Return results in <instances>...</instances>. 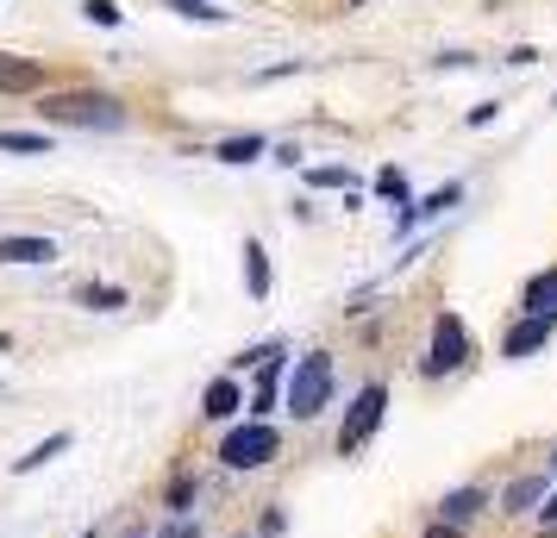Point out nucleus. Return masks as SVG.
I'll return each mask as SVG.
<instances>
[{"label":"nucleus","mask_w":557,"mask_h":538,"mask_svg":"<svg viewBox=\"0 0 557 538\" xmlns=\"http://www.w3.org/2000/svg\"><path fill=\"white\" fill-rule=\"evenodd\" d=\"M38 113H45V120H57V126H101V132L126 126L120 101H107V95H51Z\"/></svg>","instance_id":"f257e3e1"},{"label":"nucleus","mask_w":557,"mask_h":538,"mask_svg":"<svg viewBox=\"0 0 557 538\" xmlns=\"http://www.w3.org/2000/svg\"><path fill=\"white\" fill-rule=\"evenodd\" d=\"M332 401V358L326 351H313V358L295 363V383H288V408L295 420H313V413Z\"/></svg>","instance_id":"f03ea898"},{"label":"nucleus","mask_w":557,"mask_h":538,"mask_svg":"<svg viewBox=\"0 0 557 538\" xmlns=\"http://www.w3.org/2000/svg\"><path fill=\"white\" fill-rule=\"evenodd\" d=\"M382 408H388V388H382V383H370V388H363V395L351 401V413H345V426H338V451H345V458L370 445V433L382 426Z\"/></svg>","instance_id":"7ed1b4c3"},{"label":"nucleus","mask_w":557,"mask_h":538,"mask_svg":"<svg viewBox=\"0 0 557 538\" xmlns=\"http://www.w3.org/2000/svg\"><path fill=\"white\" fill-rule=\"evenodd\" d=\"M276 426H263V420H257V426H238V433L226 438V445H220V458L232 463V470H257V463H270L276 458Z\"/></svg>","instance_id":"20e7f679"},{"label":"nucleus","mask_w":557,"mask_h":538,"mask_svg":"<svg viewBox=\"0 0 557 538\" xmlns=\"http://www.w3.org/2000/svg\"><path fill=\"white\" fill-rule=\"evenodd\" d=\"M470 358V338H463V320H438L432 326V358H426V376H445V370H457V363Z\"/></svg>","instance_id":"39448f33"},{"label":"nucleus","mask_w":557,"mask_h":538,"mask_svg":"<svg viewBox=\"0 0 557 538\" xmlns=\"http://www.w3.org/2000/svg\"><path fill=\"white\" fill-rule=\"evenodd\" d=\"M545 345H552V320H520V326H513V333L502 338V351L507 358H532V351H545Z\"/></svg>","instance_id":"423d86ee"},{"label":"nucleus","mask_w":557,"mask_h":538,"mask_svg":"<svg viewBox=\"0 0 557 538\" xmlns=\"http://www.w3.org/2000/svg\"><path fill=\"white\" fill-rule=\"evenodd\" d=\"M38 63H20V57H7L0 51V95H32V88H38Z\"/></svg>","instance_id":"0eeeda50"},{"label":"nucleus","mask_w":557,"mask_h":538,"mask_svg":"<svg viewBox=\"0 0 557 538\" xmlns=\"http://www.w3.org/2000/svg\"><path fill=\"white\" fill-rule=\"evenodd\" d=\"M51 238H0V263H51Z\"/></svg>","instance_id":"6e6552de"},{"label":"nucleus","mask_w":557,"mask_h":538,"mask_svg":"<svg viewBox=\"0 0 557 538\" xmlns=\"http://www.w3.org/2000/svg\"><path fill=\"white\" fill-rule=\"evenodd\" d=\"M527 313L532 320H557V270H545V276L527 283Z\"/></svg>","instance_id":"1a4fd4ad"},{"label":"nucleus","mask_w":557,"mask_h":538,"mask_svg":"<svg viewBox=\"0 0 557 538\" xmlns=\"http://www.w3.org/2000/svg\"><path fill=\"white\" fill-rule=\"evenodd\" d=\"M457 201H463V188H457V182H445L438 195H426V201L407 207V213H401V232H407V226H420V220H432V213H445V207H457Z\"/></svg>","instance_id":"9d476101"},{"label":"nucleus","mask_w":557,"mask_h":538,"mask_svg":"<svg viewBox=\"0 0 557 538\" xmlns=\"http://www.w3.org/2000/svg\"><path fill=\"white\" fill-rule=\"evenodd\" d=\"M539 501H545V476H520V483L502 495V508H507V513H532Z\"/></svg>","instance_id":"9b49d317"},{"label":"nucleus","mask_w":557,"mask_h":538,"mask_svg":"<svg viewBox=\"0 0 557 538\" xmlns=\"http://www.w3.org/2000/svg\"><path fill=\"white\" fill-rule=\"evenodd\" d=\"M476 508H482V488H457V495H445V501H438V520H445V526H457V520H470Z\"/></svg>","instance_id":"f8f14e48"},{"label":"nucleus","mask_w":557,"mask_h":538,"mask_svg":"<svg viewBox=\"0 0 557 538\" xmlns=\"http://www.w3.org/2000/svg\"><path fill=\"white\" fill-rule=\"evenodd\" d=\"M245 283H251V295L257 301H263V295H270V257H263V245H245Z\"/></svg>","instance_id":"ddd939ff"},{"label":"nucleus","mask_w":557,"mask_h":538,"mask_svg":"<svg viewBox=\"0 0 557 538\" xmlns=\"http://www.w3.org/2000/svg\"><path fill=\"white\" fill-rule=\"evenodd\" d=\"M207 420H232V413H238V383H226V376H220V383L207 388Z\"/></svg>","instance_id":"4468645a"},{"label":"nucleus","mask_w":557,"mask_h":538,"mask_svg":"<svg viewBox=\"0 0 557 538\" xmlns=\"http://www.w3.org/2000/svg\"><path fill=\"white\" fill-rule=\"evenodd\" d=\"M63 451H70V433L45 438V445H38L32 458H20V463H13V476H32V470H45V463H51V458H63Z\"/></svg>","instance_id":"2eb2a0df"},{"label":"nucleus","mask_w":557,"mask_h":538,"mask_svg":"<svg viewBox=\"0 0 557 538\" xmlns=\"http://www.w3.org/2000/svg\"><path fill=\"white\" fill-rule=\"evenodd\" d=\"M0 151H20V157H45L51 138L45 132H0Z\"/></svg>","instance_id":"dca6fc26"},{"label":"nucleus","mask_w":557,"mask_h":538,"mask_svg":"<svg viewBox=\"0 0 557 538\" xmlns=\"http://www.w3.org/2000/svg\"><path fill=\"white\" fill-rule=\"evenodd\" d=\"M251 157H263V138H257V132L226 138V145H220V163H251Z\"/></svg>","instance_id":"f3484780"},{"label":"nucleus","mask_w":557,"mask_h":538,"mask_svg":"<svg viewBox=\"0 0 557 538\" xmlns=\"http://www.w3.org/2000/svg\"><path fill=\"white\" fill-rule=\"evenodd\" d=\"M276 376H282V351L263 363V376H257V413H270V401H276Z\"/></svg>","instance_id":"a211bd4d"},{"label":"nucleus","mask_w":557,"mask_h":538,"mask_svg":"<svg viewBox=\"0 0 557 538\" xmlns=\"http://www.w3.org/2000/svg\"><path fill=\"white\" fill-rule=\"evenodd\" d=\"M376 195H382V201H395V207H413V201H407V176H401V170H382Z\"/></svg>","instance_id":"6ab92c4d"},{"label":"nucleus","mask_w":557,"mask_h":538,"mask_svg":"<svg viewBox=\"0 0 557 538\" xmlns=\"http://www.w3.org/2000/svg\"><path fill=\"white\" fill-rule=\"evenodd\" d=\"M170 7H176V13H188V20H213V26L226 20V7H207V0H170Z\"/></svg>","instance_id":"aec40b11"},{"label":"nucleus","mask_w":557,"mask_h":538,"mask_svg":"<svg viewBox=\"0 0 557 538\" xmlns=\"http://www.w3.org/2000/svg\"><path fill=\"white\" fill-rule=\"evenodd\" d=\"M307 182H313V188H351V170H307Z\"/></svg>","instance_id":"412c9836"},{"label":"nucleus","mask_w":557,"mask_h":538,"mask_svg":"<svg viewBox=\"0 0 557 538\" xmlns=\"http://www.w3.org/2000/svg\"><path fill=\"white\" fill-rule=\"evenodd\" d=\"M82 13H88V20H95V26H120V7H113V0H88V7H82Z\"/></svg>","instance_id":"4be33fe9"},{"label":"nucleus","mask_w":557,"mask_h":538,"mask_svg":"<svg viewBox=\"0 0 557 538\" xmlns=\"http://www.w3.org/2000/svg\"><path fill=\"white\" fill-rule=\"evenodd\" d=\"M88 308H120V288H82Z\"/></svg>","instance_id":"5701e85b"},{"label":"nucleus","mask_w":557,"mask_h":538,"mask_svg":"<svg viewBox=\"0 0 557 538\" xmlns=\"http://www.w3.org/2000/svg\"><path fill=\"white\" fill-rule=\"evenodd\" d=\"M157 538H195V520H170V526H163Z\"/></svg>","instance_id":"b1692460"},{"label":"nucleus","mask_w":557,"mask_h":538,"mask_svg":"<svg viewBox=\"0 0 557 538\" xmlns=\"http://www.w3.org/2000/svg\"><path fill=\"white\" fill-rule=\"evenodd\" d=\"M426 538H457V526H445V520H438V526H432Z\"/></svg>","instance_id":"393cba45"},{"label":"nucleus","mask_w":557,"mask_h":538,"mask_svg":"<svg viewBox=\"0 0 557 538\" xmlns=\"http://www.w3.org/2000/svg\"><path fill=\"white\" fill-rule=\"evenodd\" d=\"M545 520H552V526H557V495H552V501H545Z\"/></svg>","instance_id":"a878e982"},{"label":"nucleus","mask_w":557,"mask_h":538,"mask_svg":"<svg viewBox=\"0 0 557 538\" xmlns=\"http://www.w3.org/2000/svg\"><path fill=\"white\" fill-rule=\"evenodd\" d=\"M82 538H95V533H82Z\"/></svg>","instance_id":"bb28decb"},{"label":"nucleus","mask_w":557,"mask_h":538,"mask_svg":"<svg viewBox=\"0 0 557 538\" xmlns=\"http://www.w3.org/2000/svg\"><path fill=\"white\" fill-rule=\"evenodd\" d=\"M552 463H557V451H552Z\"/></svg>","instance_id":"cd10ccee"},{"label":"nucleus","mask_w":557,"mask_h":538,"mask_svg":"<svg viewBox=\"0 0 557 538\" xmlns=\"http://www.w3.org/2000/svg\"><path fill=\"white\" fill-rule=\"evenodd\" d=\"M545 538H557V533H545Z\"/></svg>","instance_id":"c85d7f7f"}]
</instances>
